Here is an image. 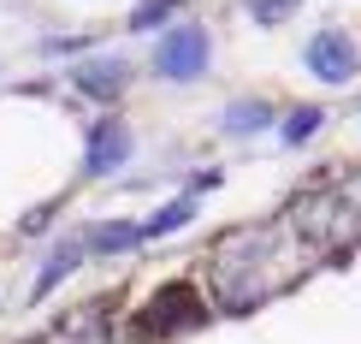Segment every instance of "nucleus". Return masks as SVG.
<instances>
[{"instance_id":"obj_1","label":"nucleus","mask_w":361,"mask_h":344,"mask_svg":"<svg viewBox=\"0 0 361 344\" xmlns=\"http://www.w3.org/2000/svg\"><path fill=\"white\" fill-rule=\"evenodd\" d=\"M308 71L314 78H326V83H343V78H355L361 71V54H355V42L343 36V30H320V36H308Z\"/></svg>"},{"instance_id":"obj_2","label":"nucleus","mask_w":361,"mask_h":344,"mask_svg":"<svg viewBox=\"0 0 361 344\" xmlns=\"http://www.w3.org/2000/svg\"><path fill=\"white\" fill-rule=\"evenodd\" d=\"M160 71L166 78H195V71H207V36L195 24H172L166 36H160Z\"/></svg>"},{"instance_id":"obj_3","label":"nucleus","mask_w":361,"mask_h":344,"mask_svg":"<svg viewBox=\"0 0 361 344\" xmlns=\"http://www.w3.org/2000/svg\"><path fill=\"white\" fill-rule=\"evenodd\" d=\"M71 83H78L89 101H118V95H125V83H130V71L118 66V59H89V66L71 71Z\"/></svg>"},{"instance_id":"obj_4","label":"nucleus","mask_w":361,"mask_h":344,"mask_svg":"<svg viewBox=\"0 0 361 344\" xmlns=\"http://www.w3.org/2000/svg\"><path fill=\"white\" fill-rule=\"evenodd\" d=\"M125 155H130L125 125L118 119H95V131H89V172H113Z\"/></svg>"},{"instance_id":"obj_5","label":"nucleus","mask_w":361,"mask_h":344,"mask_svg":"<svg viewBox=\"0 0 361 344\" xmlns=\"http://www.w3.org/2000/svg\"><path fill=\"white\" fill-rule=\"evenodd\" d=\"M178 6H184V0H142L137 6V30H160V18H172Z\"/></svg>"},{"instance_id":"obj_6","label":"nucleus","mask_w":361,"mask_h":344,"mask_svg":"<svg viewBox=\"0 0 361 344\" xmlns=\"http://www.w3.org/2000/svg\"><path fill=\"white\" fill-rule=\"evenodd\" d=\"M290 6H302V0H249V18L255 24H279Z\"/></svg>"},{"instance_id":"obj_7","label":"nucleus","mask_w":361,"mask_h":344,"mask_svg":"<svg viewBox=\"0 0 361 344\" xmlns=\"http://www.w3.org/2000/svg\"><path fill=\"white\" fill-rule=\"evenodd\" d=\"M314 131H320V113H314V107H302V113H290L284 137H290V143H302V137H314Z\"/></svg>"},{"instance_id":"obj_8","label":"nucleus","mask_w":361,"mask_h":344,"mask_svg":"<svg viewBox=\"0 0 361 344\" xmlns=\"http://www.w3.org/2000/svg\"><path fill=\"white\" fill-rule=\"evenodd\" d=\"M249 125H255V131L267 125V107H261V101H255V107H231V131H249Z\"/></svg>"}]
</instances>
